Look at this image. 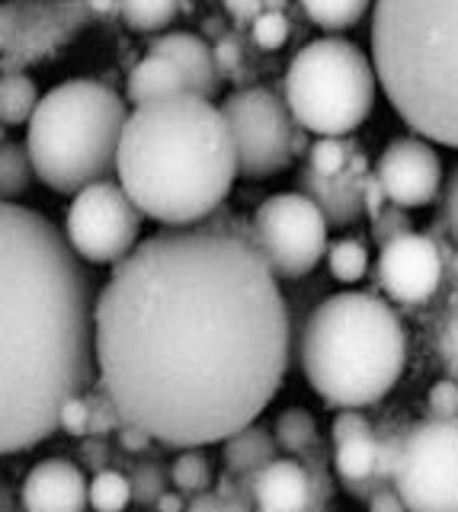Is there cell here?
I'll return each mask as SVG.
<instances>
[{"mask_svg":"<svg viewBox=\"0 0 458 512\" xmlns=\"http://www.w3.org/2000/svg\"><path fill=\"white\" fill-rule=\"evenodd\" d=\"M129 480H132V503L138 506H154L157 496L170 490V471L157 458H141L129 464Z\"/></svg>","mask_w":458,"mask_h":512,"instance_id":"obj_31","label":"cell"},{"mask_svg":"<svg viewBox=\"0 0 458 512\" xmlns=\"http://www.w3.org/2000/svg\"><path fill=\"white\" fill-rule=\"evenodd\" d=\"M7 4H0V55H4V48H7Z\"/></svg>","mask_w":458,"mask_h":512,"instance_id":"obj_46","label":"cell"},{"mask_svg":"<svg viewBox=\"0 0 458 512\" xmlns=\"http://www.w3.org/2000/svg\"><path fill=\"white\" fill-rule=\"evenodd\" d=\"M0 125H4V122H0ZM0 141H4V128H0Z\"/></svg>","mask_w":458,"mask_h":512,"instance_id":"obj_49","label":"cell"},{"mask_svg":"<svg viewBox=\"0 0 458 512\" xmlns=\"http://www.w3.org/2000/svg\"><path fill=\"white\" fill-rule=\"evenodd\" d=\"M183 90H193V87H189V80H186L180 64L173 61V58H167V55L148 52L132 68V74H129L125 100H129L132 106H141V103L161 100V96L183 93Z\"/></svg>","mask_w":458,"mask_h":512,"instance_id":"obj_20","label":"cell"},{"mask_svg":"<svg viewBox=\"0 0 458 512\" xmlns=\"http://www.w3.org/2000/svg\"><path fill=\"white\" fill-rule=\"evenodd\" d=\"M394 490L407 509L458 512V416L404 429Z\"/></svg>","mask_w":458,"mask_h":512,"instance_id":"obj_9","label":"cell"},{"mask_svg":"<svg viewBox=\"0 0 458 512\" xmlns=\"http://www.w3.org/2000/svg\"><path fill=\"white\" fill-rule=\"evenodd\" d=\"M372 58L346 39H314L286 71V103L295 122L314 135H353L375 106Z\"/></svg>","mask_w":458,"mask_h":512,"instance_id":"obj_7","label":"cell"},{"mask_svg":"<svg viewBox=\"0 0 458 512\" xmlns=\"http://www.w3.org/2000/svg\"><path fill=\"white\" fill-rule=\"evenodd\" d=\"M455 288H458V256H455Z\"/></svg>","mask_w":458,"mask_h":512,"instance_id":"obj_48","label":"cell"},{"mask_svg":"<svg viewBox=\"0 0 458 512\" xmlns=\"http://www.w3.org/2000/svg\"><path fill=\"white\" fill-rule=\"evenodd\" d=\"M58 429H65L74 439H84L90 432V410L84 394H74L71 400H65V407L58 413Z\"/></svg>","mask_w":458,"mask_h":512,"instance_id":"obj_37","label":"cell"},{"mask_svg":"<svg viewBox=\"0 0 458 512\" xmlns=\"http://www.w3.org/2000/svg\"><path fill=\"white\" fill-rule=\"evenodd\" d=\"M97 295L65 231L0 199V455L36 448L93 388Z\"/></svg>","mask_w":458,"mask_h":512,"instance_id":"obj_2","label":"cell"},{"mask_svg":"<svg viewBox=\"0 0 458 512\" xmlns=\"http://www.w3.org/2000/svg\"><path fill=\"white\" fill-rule=\"evenodd\" d=\"M125 119V100L100 80H68L52 87L26 122L36 180L61 196L109 180V173H116Z\"/></svg>","mask_w":458,"mask_h":512,"instance_id":"obj_6","label":"cell"},{"mask_svg":"<svg viewBox=\"0 0 458 512\" xmlns=\"http://www.w3.org/2000/svg\"><path fill=\"white\" fill-rule=\"evenodd\" d=\"M308 384L330 407L378 404L407 365V333L388 301L340 292L311 311L298 343Z\"/></svg>","mask_w":458,"mask_h":512,"instance_id":"obj_5","label":"cell"},{"mask_svg":"<svg viewBox=\"0 0 458 512\" xmlns=\"http://www.w3.org/2000/svg\"><path fill=\"white\" fill-rule=\"evenodd\" d=\"M234 20H254L263 10H282L286 0H221Z\"/></svg>","mask_w":458,"mask_h":512,"instance_id":"obj_41","label":"cell"},{"mask_svg":"<svg viewBox=\"0 0 458 512\" xmlns=\"http://www.w3.org/2000/svg\"><path fill=\"white\" fill-rule=\"evenodd\" d=\"M302 464H305V471H308V480H311V509H321L330 503V493H334V480H330V452L321 445V442H314L308 448H302Z\"/></svg>","mask_w":458,"mask_h":512,"instance_id":"obj_32","label":"cell"},{"mask_svg":"<svg viewBox=\"0 0 458 512\" xmlns=\"http://www.w3.org/2000/svg\"><path fill=\"white\" fill-rule=\"evenodd\" d=\"M359 148L346 135H318V141L308 148V167L314 173H340L353 164Z\"/></svg>","mask_w":458,"mask_h":512,"instance_id":"obj_30","label":"cell"},{"mask_svg":"<svg viewBox=\"0 0 458 512\" xmlns=\"http://www.w3.org/2000/svg\"><path fill=\"white\" fill-rule=\"evenodd\" d=\"M436 352H439L442 368H446V375L458 381V295L449 304V311H446V317H442V324H439Z\"/></svg>","mask_w":458,"mask_h":512,"instance_id":"obj_34","label":"cell"},{"mask_svg":"<svg viewBox=\"0 0 458 512\" xmlns=\"http://www.w3.org/2000/svg\"><path fill=\"white\" fill-rule=\"evenodd\" d=\"M378 468V432H353V436L334 442V471L340 477V484L350 490L356 500H369V496L385 487L375 480Z\"/></svg>","mask_w":458,"mask_h":512,"instance_id":"obj_19","label":"cell"},{"mask_svg":"<svg viewBox=\"0 0 458 512\" xmlns=\"http://www.w3.org/2000/svg\"><path fill=\"white\" fill-rule=\"evenodd\" d=\"M141 218H145V212L132 202L122 183L97 180L74 192V202L65 218V237L81 260L116 266L138 247Z\"/></svg>","mask_w":458,"mask_h":512,"instance_id":"obj_10","label":"cell"},{"mask_svg":"<svg viewBox=\"0 0 458 512\" xmlns=\"http://www.w3.org/2000/svg\"><path fill=\"white\" fill-rule=\"evenodd\" d=\"M87 7L93 16H109V13H119L116 10V0H87Z\"/></svg>","mask_w":458,"mask_h":512,"instance_id":"obj_45","label":"cell"},{"mask_svg":"<svg viewBox=\"0 0 458 512\" xmlns=\"http://www.w3.org/2000/svg\"><path fill=\"white\" fill-rule=\"evenodd\" d=\"M250 36H254V45L263 48V52H276L289 42V16L282 10H263L250 20Z\"/></svg>","mask_w":458,"mask_h":512,"instance_id":"obj_33","label":"cell"},{"mask_svg":"<svg viewBox=\"0 0 458 512\" xmlns=\"http://www.w3.org/2000/svg\"><path fill=\"white\" fill-rule=\"evenodd\" d=\"M273 436L279 442L282 452H289V455H298L302 448L314 445L318 442V423H314V416L305 410V407H292L286 410L276 420L273 426Z\"/></svg>","mask_w":458,"mask_h":512,"instance_id":"obj_28","label":"cell"},{"mask_svg":"<svg viewBox=\"0 0 458 512\" xmlns=\"http://www.w3.org/2000/svg\"><path fill=\"white\" fill-rule=\"evenodd\" d=\"M439 224L442 231L449 234V240L458 247V164L452 170V176L446 180V189H442V212H439Z\"/></svg>","mask_w":458,"mask_h":512,"instance_id":"obj_38","label":"cell"},{"mask_svg":"<svg viewBox=\"0 0 458 512\" xmlns=\"http://www.w3.org/2000/svg\"><path fill=\"white\" fill-rule=\"evenodd\" d=\"M375 512H391V509H407L404 500H401V493L394 490V484H385V487H378L369 500H366Z\"/></svg>","mask_w":458,"mask_h":512,"instance_id":"obj_42","label":"cell"},{"mask_svg":"<svg viewBox=\"0 0 458 512\" xmlns=\"http://www.w3.org/2000/svg\"><path fill=\"white\" fill-rule=\"evenodd\" d=\"M426 410L436 420H455L458 416V381L455 378H446L433 384V391L426 394Z\"/></svg>","mask_w":458,"mask_h":512,"instance_id":"obj_36","label":"cell"},{"mask_svg":"<svg viewBox=\"0 0 458 512\" xmlns=\"http://www.w3.org/2000/svg\"><path fill=\"white\" fill-rule=\"evenodd\" d=\"M170 484L173 490H180L186 500L202 490H212V464L196 448H183V455L170 464Z\"/></svg>","mask_w":458,"mask_h":512,"instance_id":"obj_27","label":"cell"},{"mask_svg":"<svg viewBox=\"0 0 458 512\" xmlns=\"http://www.w3.org/2000/svg\"><path fill=\"white\" fill-rule=\"evenodd\" d=\"M87 490L90 484L74 461L49 458L23 480V506L29 512H81L90 503Z\"/></svg>","mask_w":458,"mask_h":512,"instance_id":"obj_16","label":"cell"},{"mask_svg":"<svg viewBox=\"0 0 458 512\" xmlns=\"http://www.w3.org/2000/svg\"><path fill=\"white\" fill-rule=\"evenodd\" d=\"M7 506V493H4V484H0V509Z\"/></svg>","mask_w":458,"mask_h":512,"instance_id":"obj_47","label":"cell"},{"mask_svg":"<svg viewBox=\"0 0 458 512\" xmlns=\"http://www.w3.org/2000/svg\"><path fill=\"white\" fill-rule=\"evenodd\" d=\"M407 231H414V224H410L407 208H401V205L385 202V205H382V212H375V215H372V237H375V244H378V247H385L388 240L401 237V234H407Z\"/></svg>","mask_w":458,"mask_h":512,"instance_id":"obj_35","label":"cell"},{"mask_svg":"<svg viewBox=\"0 0 458 512\" xmlns=\"http://www.w3.org/2000/svg\"><path fill=\"white\" fill-rule=\"evenodd\" d=\"M93 20L87 0H10L0 71H23L58 55Z\"/></svg>","mask_w":458,"mask_h":512,"instance_id":"obj_12","label":"cell"},{"mask_svg":"<svg viewBox=\"0 0 458 512\" xmlns=\"http://www.w3.org/2000/svg\"><path fill=\"white\" fill-rule=\"evenodd\" d=\"M215 61H218V68H234V64L241 61V52H238V45L234 42H221L218 48H215Z\"/></svg>","mask_w":458,"mask_h":512,"instance_id":"obj_43","label":"cell"},{"mask_svg":"<svg viewBox=\"0 0 458 512\" xmlns=\"http://www.w3.org/2000/svg\"><path fill=\"white\" fill-rule=\"evenodd\" d=\"M442 279H446V253L433 234L407 231L388 240L378 253L375 282L394 304L420 308L439 292Z\"/></svg>","mask_w":458,"mask_h":512,"instance_id":"obj_13","label":"cell"},{"mask_svg":"<svg viewBox=\"0 0 458 512\" xmlns=\"http://www.w3.org/2000/svg\"><path fill=\"white\" fill-rule=\"evenodd\" d=\"M327 266H330V276L343 285H353L369 272V250L366 244H359L356 237H343L334 240L327 247Z\"/></svg>","mask_w":458,"mask_h":512,"instance_id":"obj_26","label":"cell"},{"mask_svg":"<svg viewBox=\"0 0 458 512\" xmlns=\"http://www.w3.org/2000/svg\"><path fill=\"white\" fill-rule=\"evenodd\" d=\"M39 90L26 71H0V122L26 125L39 106Z\"/></svg>","mask_w":458,"mask_h":512,"instance_id":"obj_22","label":"cell"},{"mask_svg":"<svg viewBox=\"0 0 458 512\" xmlns=\"http://www.w3.org/2000/svg\"><path fill=\"white\" fill-rule=\"evenodd\" d=\"M93 320L100 384L167 448L215 445L254 423L292 359L279 276L254 240L215 224L138 240Z\"/></svg>","mask_w":458,"mask_h":512,"instance_id":"obj_1","label":"cell"},{"mask_svg":"<svg viewBox=\"0 0 458 512\" xmlns=\"http://www.w3.org/2000/svg\"><path fill=\"white\" fill-rule=\"evenodd\" d=\"M116 173L132 202L167 228L202 224L238 180V151L221 106L183 90L129 112Z\"/></svg>","mask_w":458,"mask_h":512,"instance_id":"obj_3","label":"cell"},{"mask_svg":"<svg viewBox=\"0 0 458 512\" xmlns=\"http://www.w3.org/2000/svg\"><path fill=\"white\" fill-rule=\"evenodd\" d=\"M87 496H90L93 509H103V512L125 509L132 503V480H129V474H122V471L103 468V471L93 474Z\"/></svg>","mask_w":458,"mask_h":512,"instance_id":"obj_29","label":"cell"},{"mask_svg":"<svg viewBox=\"0 0 458 512\" xmlns=\"http://www.w3.org/2000/svg\"><path fill=\"white\" fill-rule=\"evenodd\" d=\"M116 442H119V448L125 455H145L148 448H151V442H154V436L148 429H141L138 423H129L125 420L119 429H116Z\"/></svg>","mask_w":458,"mask_h":512,"instance_id":"obj_40","label":"cell"},{"mask_svg":"<svg viewBox=\"0 0 458 512\" xmlns=\"http://www.w3.org/2000/svg\"><path fill=\"white\" fill-rule=\"evenodd\" d=\"M154 506H157V509H170V512L177 509V512H180V509L186 506V500H183V496H180V490H177V493L164 490L161 496H157V503H154Z\"/></svg>","mask_w":458,"mask_h":512,"instance_id":"obj_44","label":"cell"},{"mask_svg":"<svg viewBox=\"0 0 458 512\" xmlns=\"http://www.w3.org/2000/svg\"><path fill=\"white\" fill-rule=\"evenodd\" d=\"M183 0H116V10L125 26L135 32H161L177 20Z\"/></svg>","mask_w":458,"mask_h":512,"instance_id":"obj_25","label":"cell"},{"mask_svg":"<svg viewBox=\"0 0 458 512\" xmlns=\"http://www.w3.org/2000/svg\"><path fill=\"white\" fill-rule=\"evenodd\" d=\"M250 503L266 512H298L311 509V480L302 461L273 458L254 474H234Z\"/></svg>","mask_w":458,"mask_h":512,"instance_id":"obj_17","label":"cell"},{"mask_svg":"<svg viewBox=\"0 0 458 512\" xmlns=\"http://www.w3.org/2000/svg\"><path fill=\"white\" fill-rule=\"evenodd\" d=\"M375 176L385 186L388 202L401 208H423L436 202L442 189V160L423 138H394L378 157Z\"/></svg>","mask_w":458,"mask_h":512,"instance_id":"obj_14","label":"cell"},{"mask_svg":"<svg viewBox=\"0 0 458 512\" xmlns=\"http://www.w3.org/2000/svg\"><path fill=\"white\" fill-rule=\"evenodd\" d=\"M148 52H157V55H167L173 58L183 68L189 87L193 93L205 96V100H212L221 87V68L215 61V48L193 36V32H164L161 39H154Z\"/></svg>","mask_w":458,"mask_h":512,"instance_id":"obj_18","label":"cell"},{"mask_svg":"<svg viewBox=\"0 0 458 512\" xmlns=\"http://www.w3.org/2000/svg\"><path fill=\"white\" fill-rule=\"evenodd\" d=\"M298 4H302L305 16L314 26H321L327 32H340L356 26L375 0H298Z\"/></svg>","mask_w":458,"mask_h":512,"instance_id":"obj_24","label":"cell"},{"mask_svg":"<svg viewBox=\"0 0 458 512\" xmlns=\"http://www.w3.org/2000/svg\"><path fill=\"white\" fill-rule=\"evenodd\" d=\"M33 157H29L26 144L17 141H0V199L13 202L33 186Z\"/></svg>","mask_w":458,"mask_h":512,"instance_id":"obj_23","label":"cell"},{"mask_svg":"<svg viewBox=\"0 0 458 512\" xmlns=\"http://www.w3.org/2000/svg\"><path fill=\"white\" fill-rule=\"evenodd\" d=\"M327 228L305 192H279L257 208L254 244L279 279H302L327 256Z\"/></svg>","mask_w":458,"mask_h":512,"instance_id":"obj_11","label":"cell"},{"mask_svg":"<svg viewBox=\"0 0 458 512\" xmlns=\"http://www.w3.org/2000/svg\"><path fill=\"white\" fill-rule=\"evenodd\" d=\"M225 112L234 151H238V173L244 180H263L286 170L302 154L305 128L295 122L286 100L270 87H244L234 90L225 103Z\"/></svg>","mask_w":458,"mask_h":512,"instance_id":"obj_8","label":"cell"},{"mask_svg":"<svg viewBox=\"0 0 458 512\" xmlns=\"http://www.w3.org/2000/svg\"><path fill=\"white\" fill-rule=\"evenodd\" d=\"M366 180L369 164L362 151L353 157V164L340 173H314L308 164L298 170V192L321 208L327 224L334 228H350L366 215Z\"/></svg>","mask_w":458,"mask_h":512,"instance_id":"obj_15","label":"cell"},{"mask_svg":"<svg viewBox=\"0 0 458 512\" xmlns=\"http://www.w3.org/2000/svg\"><path fill=\"white\" fill-rule=\"evenodd\" d=\"M273 458H279V442L273 432L260 423H247L244 429L231 432V436L221 442V461H225V471L231 474H254Z\"/></svg>","mask_w":458,"mask_h":512,"instance_id":"obj_21","label":"cell"},{"mask_svg":"<svg viewBox=\"0 0 458 512\" xmlns=\"http://www.w3.org/2000/svg\"><path fill=\"white\" fill-rule=\"evenodd\" d=\"M81 461L87 464L93 474H97V471L109 468V464H116V452H113V445L106 442V436H84V442H81Z\"/></svg>","mask_w":458,"mask_h":512,"instance_id":"obj_39","label":"cell"},{"mask_svg":"<svg viewBox=\"0 0 458 512\" xmlns=\"http://www.w3.org/2000/svg\"><path fill=\"white\" fill-rule=\"evenodd\" d=\"M372 64L407 128L458 151V0H375Z\"/></svg>","mask_w":458,"mask_h":512,"instance_id":"obj_4","label":"cell"}]
</instances>
